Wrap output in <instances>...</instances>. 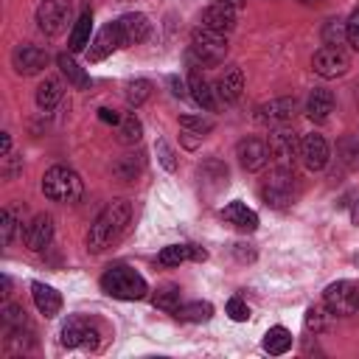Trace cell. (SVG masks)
<instances>
[{"instance_id":"6da1fadb","label":"cell","mask_w":359,"mask_h":359,"mask_svg":"<svg viewBox=\"0 0 359 359\" xmlns=\"http://www.w3.org/2000/svg\"><path fill=\"white\" fill-rule=\"evenodd\" d=\"M132 219V205L126 199H112L107 202V208L95 216V222L87 230V250L90 252H101L107 250L129 224Z\"/></svg>"},{"instance_id":"7a4b0ae2","label":"cell","mask_w":359,"mask_h":359,"mask_svg":"<svg viewBox=\"0 0 359 359\" xmlns=\"http://www.w3.org/2000/svg\"><path fill=\"white\" fill-rule=\"evenodd\" d=\"M101 289L109 294V297H118V300H143L149 286L143 280V275L126 264H112L107 266V272L101 275Z\"/></svg>"},{"instance_id":"3957f363","label":"cell","mask_w":359,"mask_h":359,"mask_svg":"<svg viewBox=\"0 0 359 359\" xmlns=\"http://www.w3.org/2000/svg\"><path fill=\"white\" fill-rule=\"evenodd\" d=\"M227 56V39L224 34H216L210 28H194L191 48H188V65L191 67H213L222 65Z\"/></svg>"},{"instance_id":"277c9868","label":"cell","mask_w":359,"mask_h":359,"mask_svg":"<svg viewBox=\"0 0 359 359\" xmlns=\"http://www.w3.org/2000/svg\"><path fill=\"white\" fill-rule=\"evenodd\" d=\"M42 194L53 202H62V205H70V202H79L81 194H84V182L81 177L67 168V165H50L45 174H42Z\"/></svg>"},{"instance_id":"5b68a950","label":"cell","mask_w":359,"mask_h":359,"mask_svg":"<svg viewBox=\"0 0 359 359\" xmlns=\"http://www.w3.org/2000/svg\"><path fill=\"white\" fill-rule=\"evenodd\" d=\"M294 196V171L292 165H275L261 185V199L269 208H286Z\"/></svg>"},{"instance_id":"8992f818","label":"cell","mask_w":359,"mask_h":359,"mask_svg":"<svg viewBox=\"0 0 359 359\" xmlns=\"http://www.w3.org/2000/svg\"><path fill=\"white\" fill-rule=\"evenodd\" d=\"M70 0H42L36 6V25L45 36H59L70 22Z\"/></svg>"},{"instance_id":"52a82bcc","label":"cell","mask_w":359,"mask_h":359,"mask_svg":"<svg viewBox=\"0 0 359 359\" xmlns=\"http://www.w3.org/2000/svg\"><path fill=\"white\" fill-rule=\"evenodd\" d=\"M59 334H62L59 342L65 348H90V351L98 348V337H101L95 323H90L87 317H67Z\"/></svg>"},{"instance_id":"ba28073f","label":"cell","mask_w":359,"mask_h":359,"mask_svg":"<svg viewBox=\"0 0 359 359\" xmlns=\"http://www.w3.org/2000/svg\"><path fill=\"white\" fill-rule=\"evenodd\" d=\"M325 306L331 314H339V317H348V314H356L359 311V283L353 280H337L325 289L323 294Z\"/></svg>"},{"instance_id":"9c48e42d","label":"cell","mask_w":359,"mask_h":359,"mask_svg":"<svg viewBox=\"0 0 359 359\" xmlns=\"http://www.w3.org/2000/svg\"><path fill=\"white\" fill-rule=\"evenodd\" d=\"M266 146H269V154L278 160V165H294V160L300 157V137L286 123L283 126H275L269 132Z\"/></svg>"},{"instance_id":"30bf717a","label":"cell","mask_w":359,"mask_h":359,"mask_svg":"<svg viewBox=\"0 0 359 359\" xmlns=\"http://www.w3.org/2000/svg\"><path fill=\"white\" fill-rule=\"evenodd\" d=\"M351 67V59L342 48H334V45H323L314 56H311V70L323 79H339L345 76Z\"/></svg>"},{"instance_id":"8fae6325","label":"cell","mask_w":359,"mask_h":359,"mask_svg":"<svg viewBox=\"0 0 359 359\" xmlns=\"http://www.w3.org/2000/svg\"><path fill=\"white\" fill-rule=\"evenodd\" d=\"M294 112H297V101L292 95H278L255 107V121L264 126H283L294 118Z\"/></svg>"},{"instance_id":"7c38bea8","label":"cell","mask_w":359,"mask_h":359,"mask_svg":"<svg viewBox=\"0 0 359 359\" xmlns=\"http://www.w3.org/2000/svg\"><path fill=\"white\" fill-rule=\"evenodd\" d=\"M11 65H14V70L20 76H36L48 65V50L39 48V45H31V42L17 45L14 53H11Z\"/></svg>"},{"instance_id":"4fadbf2b","label":"cell","mask_w":359,"mask_h":359,"mask_svg":"<svg viewBox=\"0 0 359 359\" xmlns=\"http://www.w3.org/2000/svg\"><path fill=\"white\" fill-rule=\"evenodd\" d=\"M236 157H238V163H241L244 171H261L269 163L272 154H269L266 140H261V137H244L236 146Z\"/></svg>"},{"instance_id":"5bb4252c","label":"cell","mask_w":359,"mask_h":359,"mask_svg":"<svg viewBox=\"0 0 359 359\" xmlns=\"http://www.w3.org/2000/svg\"><path fill=\"white\" fill-rule=\"evenodd\" d=\"M328 157H331V151H328V143H325L323 135H317V132L303 135V140H300V160H303V165L309 171H323L328 165Z\"/></svg>"},{"instance_id":"9a60e30c","label":"cell","mask_w":359,"mask_h":359,"mask_svg":"<svg viewBox=\"0 0 359 359\" xmlns=\"http://www.w3.org/2000/svg\"><path fill=\"white\" fill-rule=\"evenodd\" d=\"M115 22H118V31H121V48L140 45V42L149 36V31H151L149 17H146V14H137V11H129V14H123V17L115 20Z\"/></svg>"},{"instance_id":"2e32d148","label":"cell","mask_w":359,"mask_h":359,"mask_svg":"<svg viewBox=\"0 0 359 359\" xmlns=\"http://www.w3.org/2000/svg\"><path fill=\"white\" fill-rule=\"evenodd\" d=\"M22 238H25V247H28L31 252L45 250V247L50 244V238H53V216L36 213V216L31 219V224H25Z\"/></svg>"},{"instance_id":"e0dca14e","label":"cell","mask_w":359,"mask_h":359,"mask_svg":"<svg viewBox=\"0 0 359 359\" xmlns=\"http://www.w3.org/2000/svg\"><path fill=\"white\" fill-rule=\"evenodd\" d=\"M202 28H210L216 34H230L236 28V8L216 0L202 11Z\"/></svg>"},{"instance_id":"ac0fdd59","label":"cell","mask_w":359,"mask_h":359,"mask_svg":"<svg viewBox=\"0 0 359 359\" xmlns=\"http://www.w3.org/2000/svg\"><path fill=\"white\" fill-rule=\"evenodd\" d=\"M121 48V31H118V22H109V25H104L98 34H95V39L90 42V48H87V59L90 62H101V59H107L112 50H118Z\"/></svg>"},{"instance_id":"d6986e66","label":"cell","mask_w":359,"mask_h":359,"mask_svg":"<svg viewBox=\"0 0 359 359\" xmlns=\"http://www.w3.org/2000/svg\"><path fill=\"white\" fill-rule=\"evenodd\" d=\"M213 90H216V98H219L222 104L238 101V98H241V90H244V73H241V67H236V65L224 67V73L216 79Z\"/></svg>"},{"instance_id":"ffe728a7","label":"cell","mask_w":359,"mask_h":359,"mask_svg":"<svg viewBox=\"0 0 359 359\" xmlns=\"http://www.w3.org/2000/svg\"><path fill=\"white\" fill-rule=\"evenodd\" d=\"M205 258H208V252L202 247H196V244H168L157 255V261L163 266H180L185 261H205Z\"/></svg>"},{"instance_id":"44dd1931","label":"cell","mask_w":359,"mask_h":359,"mask_svg":"<svg viewBox=\"0 0 359 359\" xmlns=\"http://www.w3.org/2000/svg\"><path fill=\"white\" fill-rule=\"evenodd\" d=\"M188 93H191V98H194L202 109H208V112H213L216 104H219L216 90L205 81V76L199 73V67H191V73H188Z\"/></svg>"},{"instance_id":"7402d4cb","label":"cell","mask_w":359,"mask_h":359,"mask_svg":"<svg viewBox=\"0 0 359 359\" xmlns=\"http://www.w3.org/2000/svg\"><path fill=\"white\" fill-rule=\"evenodd\" d=\"M31 297H34V306L39 309V314H45V317H56L62 311V294L42 280L31 283Z\"/></svg>"},{"instance_id":"603a6c76","label":"cell","mask_w":359,"mask_h":359,"mask_svg":"<svg viewBox=\"0 0 359 359\" xmlns=\"http://www.w3.org/2000/svg\"><path fill=\"white\" fill-rule=\"evenodd\" d=\"M222 219L227 222V224H233L236 230H244V233H252L255 227H258V213L252 210V208H247L244 202H230V205H224V210H222Z\"/></svg>"},{"instance_id":"cb8c5ba5","label":"cell","mask_w":359,"mask_h":359,"mask_svg":"<svg viewBox=\"0 0 359 359\" xmlns=\"http://www.w3.org/2000/svg\"><path fill=\"white\" fill-rule=\"evenodd\" d=\"M334 112V95L331 90H323V87H314L306 98V115L314 121V123H323L328 121V115Z\"/></svg>"},{"instance_id":"d4e9b609","label":"cell","mask_w":359,"mask_h":359,"mask_svg":"<svg viewBox=\"0 0 359 359\" xmlns=\"http://www.w3.org/2000/svg\"><path fill=\"white\" fill-rule=\"evenodd\" d=\"M56 65H59L62 76H65L76 90H87V87H90V76L84 73V67H79V62H76L70 53H59V56H56Z\"/></svg>"},{"instance_id":"484cf974","label":"cell","mask_w":359,"mask_h":359,"mask_svg":"<svg viewBox=\"0 0 359 359\" xmlns=\"http://www.w3.org/2000/svg\"><path fill=\"white\" fill-rule=\"evenodd\" d=\"M59 101H62V81L53 79V76H45V81L36 87V107L48 112V109H53Z\"/></svg>"},{"instance_id":"4316f807","label":"cell","mask_w":359,"mask_h":359,"mask_svg":"<svg viewBox=\"0 0 359 359\" xmlns=\"http://www.w3.org/2000/svg\"><path fill=\"white\" fill-rule=\"evenodd\" d=\"M292 348V331L283 328V325H272L266 334H264V351L272 353V356H280Z\"/></svg>"},{"instance_id":"83f0119b","label":"cell","mask_w":359,"mask_h":359,"mask_svg":"<svg viewBox=\"0 0 359 359\" xmlns=\"http://www.w3.org/2000/svg\"><path fill=\"white\" fill-rule=\"evenodd\" d=\"M90 31H93V14L81 11V17L73 22V31H70V53H79L90 45Z\"/></svg>"},{"instance_id":"f1b7e54d","label":"cell","mask_w":359,"mask_h":359,"mask_svg":"<svg viewBox=\"0 0 359 359\" xmlns=\"http://www.w3.org/2000/svg\"><path fill=\"white\" fill-rule=\"evenodd\" d=\"M337 157H339V163L345 168L359 171V135H345L337 143Z\"/></svg>"},{"instance_id":"f546056e","label":"cell","mask_w":359,"mask_h":359,"mask_svg":"<svg viewBox=\"0 0 359 359\" xmlns=\"http://www.w3.org/2000/svg\"><path fill=\"white\" fill-rule=\"evenodd\" d=\"M140 135H143V126H140L137 115H135V112L121 115V123H118V140H121L123 146H135V143L140 140Z\"/></svg>"},{"instance_id":"4dcf8cb0","label":"cell","mask_w":359,"mask_h":359,"mask_svg":"<svg viewBox=\"0 0 359 359\" xmlns=\"http://www.w3.org/2000/svg\"><path fill=\"white\" fill-rule=\"evenodd\" d=\"M151 303L160 309V311H168V314H177V309L182 306L180 303V289L174 286V283H165V286H160L157 292H154V297H151Z\"/></svg>"},{"instance_id":"1f68e13d","label":"cell","mask_w":359,"mask_h":359,"mask_svg":"<svg viewBox=\"0 0 359 359\" xmlns=\"http://www.w3.org/2000/svg\"><path fill=\"white\" fill-rule=\"evenodd\" d=\"M210 314H213V306L205 300H194V303L177 309V317L185 323H205V320H210Z\"/></svg>"},{"instance_id":"d6a6232c","label":"cell","mask_w":359,"mask_h":359,"mask_svg":"<svg viewBox=\"0 0 359 359\" xmlns=\"http://www.w3.org/2000/svg\"><path fill=\"white\" fill-rule=\"evenodd\" d=\"M151 95V81L146 79H135V81H126V90H123V98L129 107H140L146 98Z\"/></svg>"},{"instance_id":"836d02e7","label":"cell","mask_w":359,"mask_h":359,"mask_svg":"<svg viewBox=\"0 0 359 359\" xmlns=\"http://www.w3.org/2000/svg\"><path fill=\"white\" fill-rule=\"evenodd\" d=\"M180 126L188 132V135H199L205 137L208 132H213V118H205V115H180Z\"/></svg>"},{"instance_id":"e575fe53","label":"cell","mask_w":359,"mask_h":359,"mask_svg":"<svg viewBox=\"0 0 359 359\" xmlns=\"http://www.w3.org/2000/svg\"><path fill=\"white\" fill-rule=\"evenodd\" d=\"M323 45H334V48H339L345 39H348V34H345V22L342 20H328L325 25H323Z\"/></svg>"},{"instance_id":"d590c367","label":"cell","mask_w":359,"mask_h":359,"mask_svg":"<svg viewBox=\"0 0 359 359\" xmlns=\"http://www.w3.org/2000/svg\"><path fill=\"white\" fill-rule=\"evenodd\" d=\"M17 230H22V224L17 222L14 208H3V213H0V241L3 244H11Z\"/></svg>"},{"instance_id":"8d00e7d4","label":"cell","mask_w":359,"mask_h":359,"mask_svg":"<svg viewBox=\"0 0 359 359\" xmlns=\"http://www.w3.org/2000/svg\"><path fill=\"white\" fill-rule=\"evenodd\" d=\"M328 317H334V314H328V306H309V311H306V328L314 331V334H320V331L328 328Z\"/></svg>"},{"instance_id":"74e56055","label":"cell","mask_w":359,"mask_h":359,"mask_svg":"<svg viewBox=\"0 0 359 359\" xmlns=\"http://www.w3.org/2000/svg\"><path fill=\"white\" fill-rule=\"evenodd\" d=\"M0 320H3V328H20V325H28L25 311H22V306H17V303H6V306L0 309Z\"/></svg>"},{"instance_id":"f35d334b","label":"cell","mask_w":359,"mask_h":359,"mask_svg":"<svg viewBox=\"0 0 359 359\" xmlns=\"http://www.w3.org/2000/svg\"><path fill=\"white\" fill-rule=\"evenodd\" d=\"M112 171L118 174L121 182H132V180L137 177V171H140V160H135L132 154H126L123 160H118V163L112 165Z\"/></svg>"},{"instance_id":"ab89813d","label":"cell","mask_w":359,"mask_h":359,"mask_svg":"<svg viewBox=\"0 0 359 359\" xmlns=\"http://www.w3.org/2000/svg\"><path fill=\"white\" fill-rule=\"evenodd\" d=\"M154 151H157V160H160V165L165 171H177V154H174V149L165 140H157L154 143Z\"/></svg>"},{"instance_id":"60d3db41","label":"cell","mask_w":359,"mask_h":359,"mask_svg":"<svg viewBox=\"0 0 359 359\" xmlns=\"http://www.w3.org/2000/svg\"><path fill=\"white\" fill-rule=\"evenodd\" d=\"M345 34H348V42L353 50H359V6L351 11V17L345 20Z\"/></svg>"},{"instance_id":"b9f144b4","label":"cell","mask_w":359,"mask_h":359,"mask_svg":"<svg viewBox=\"0 0 359 359\" xmlns=\"http://www.w3.org/2000/svg\"><path fill=\"white\" fill-rule=\"evenodd\" d=\"M227 314H230V320L244 323V320L250 317V309H247V303H244L241 297H230V300H227Z\"/></svg>"},{"instance_id":"7bdbcfd3","label":"cell","mask_w":359,"mask_h":359,"mask_svg":"<svg viewBox=\"0 0 359 359\" xmlns=\"http://www.w3.org/2000/svg\"><path fill=\"white\" fill-rule=\"evenodd\" d=\"M168 84L174 87V95H180V98H182V95H188V84H185L180 76H168Z\"/></svg>"},{"instance_id":"ee69618b","label":"cell","mask_w":359,"mask_h":359,"mask_svg":"<svg viewBox=\"0 0 359 359\" xmlns=\"http://www.w3.org/2000/svg\"><path fill=\"white\" fill-rule=\"evenodd\" d=\"M233 250H236V255H238L241 261H252V258H255V250H250V244H236Z\"/></svg>"},{"instance_id":"f6af8a7d","label":"cell","mask_w":359,"mask_h":359,"mask_svg":"<svg viewBox=\"0 0 359 359\" xmlns=\"http://www.w3.org/2000/svg\"><path fill=\"white\" fill-rule=\"evenodd\" d=\"M98 118H101L104 123H121V115H118L115 109H98Z\"/></svg>"},{"instance_id":"bcb514c9","label":"cell","mask_w":359,"mask_h":359,"mask_svg":"<svg viewBox=\"0 0 359 359\" xmlns=\"http://www.w3.org/2000/svg\"><path fill=\"white\" fill-rule=\"evenodd\" d=\"M8 151H11V135H8V132H3V137H0V154H3V157H8Z\"/></svg>"},{"instance_id":"7dc6e473","label":"cell","mask_w":359,"mask_h":359,"mask_svg":"<svg viewBox=\"0 0 359 359\" xmlns=\"http://www.w3.org/2000/svg\"><path fill=\"white\" fill-rule=\"evenodd\" d=\"M351 222L353 224H359V199L353 202V208H351Z\"/></svg>"},{"instance_id":"c3c4849f","label":"cell","mask_w":359,"mask_h":359,"mask_svg":"<svg viewBox=\"0 0 359 359\" xmlns=\"http://www.w3.org/2000/svg\"><path fill=\"white\" fill-rule=\"evenodd\" d=\"M222 3H227V6H233V8H241L247 0H222Z\"/></svg>"},{"instance_id":"681fc988","label":"cell","mask_w":359,"mask_h":359,"mask_svg":"<svg viewBox=\"0 0 359 359\" xmlns=\"http://www.w3.org/2000/svg\"><path fill=\"white\" fill-rule=\"evenodd\" d=\"M300 3H306V6H311V3H320V0H300Z\"/></svg>"}]
</instances>
